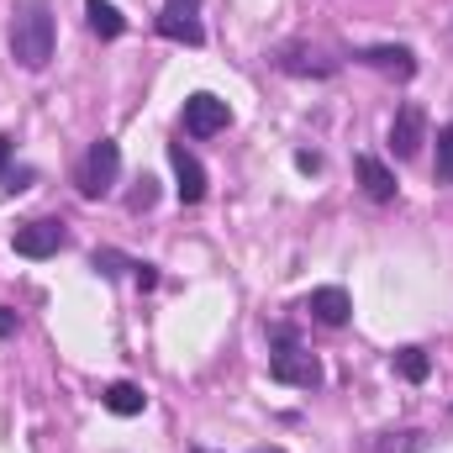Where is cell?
Masks as SVG:
<instances>
[{
  "instance_id": "cell-1",
  "label": "cell",
  "mask_w": 453,
  "mask_h": 453,
  "mask_svg": "<svg viewBox=\"0 0 453 453\" xmlns=\"http://www.w3.org/2000/svg\"><path fill=\"white\" fill-rule=\"evenodd\" d=\"M53 37H58V27H53V5L48 0H16L11 5V58L21 69H48Z\"/></svg>"
},
{
  "instance_id": "cell-2",
  "label": "cell",
  "mask_w": 453,
  "mask_h": 453,
  "mask_svg": "<svg viewBox=\"0 0 453 453\" xmlns=\"http://www.w3.org/2000/svg\"><path fill=\"white\" fill-rule=\"evenodd\" d=\"M116 169H121V148H116L111 137H101V142L85 153V164H80V196H85V201H101V196H111Z\"/></svg>"
},
{
  "instance_id": "cell-3",
  "label": "cell",
  "mask_w": 453,
  "mask_h": 453,
  "mask_svg": "<svg viewBox=\"0 0 453 453\" xmlns=\"http://www.w3.org/2000/svg\"><path fill=\"white\" fill-rule=\"evenodd\" d=\"M269 380L296 385V390H317V385H322V358L306 353V348H280V353L269 358Z\"/></svg>"
},
{
  "instance_id": "cell-4",
  "label": "cell",
  "mask_w": 453,
  "mask_h": 453,
  "mask_svg": "<svg viewBox=\"0 0 453 453\" xmlns=\"http://www.w3.org/2000/svg\"><path fill=\"white\" fill-rule=\"evenodd\" d=\"M158 32L169 42H185V48H201L206 42V27H201V0H164V16H158Z\"/></svg>"
},
{
  "instance_id": "cell-5",
  "label": "cell",
  "mask_w": 453,
  "mask_h": 453,
  "mask_svg": "<svg viewBox=\"0 0 453 453\" xmlns=\"http://www.w3.org/2000/svg\"><path fill=\"white\" fill-rule=\"evenodd\" d=\"M64 242H69V232H64V222H53V217L27 222V226H16V232H11V248H16L21 258H53Z\"/></svg>"
},
{
  "instance_id": "cell-6",
  "label": "cell",
  "mask_w": 453,
  "mask_h": 453,
  "mask_svg": "<svg viewBox=\"0 0 453 453\" xmlns=\"http://www.w3.org/2000/svg\"><path fill=\"white\" fill-rule=\"evenodd\" d=\"M422 142H427V111H422L417 101H406V106L395 111V121H390V153H395V158H417Z\"/></svg>"
},
{
  "instance_id": "cell-7",
  "label": "cell",
  "mask_w": 453,
  "mask_h": 453,
  "mask_svg": "<svg viewBox=\"0 0 453 453\" xmlns=\"http://www.w3.org/2000/svg\"><path fill=\"white\" fill-rule=\"evenodd\" d=\"M232 127V111H226V101H217V96H190L185 101V132L190 137H217V132H226Z\"/></svg>"
},
{
  "instance_id": "cell-8",
  "label": "cell",
  "mask_w": 453,
  "mask_h": 453,
  "mask_svg": "<svg viewBox=\"0 0 453 453\" xmlns=\"http://www.w3.org/2000/svg\"><path fill=\"white\" fill-rule=\"evenodd\" d=\"M169 164H174V180H180V185H174V190H180V201H185V206H196V201L206 196V169H201V158H196V153H185L180 142H169Z\"/></svg>"
},
{
  "instance_id": "cell-9",
  "label": "cell",
  "mask_w": 453,
  "mask_h": 453,
  "mask_svg": "<svg viewBox=\"0 0 453 453\" xmlns=\"http://www.w3.org/2000/svg\"><path fill=\"white\" fill-rule=\"evenodd\" d=\"M306 311H311L322 327H342V322L353 317V301H348V290H338V285H322V290L306 296Z\"/></svg>"
},
{
  "instance_id": "cell-10",
  "label": "cell",
  "mask_w": 453,
  "mask_h": 453,
  "mask_svg": "<svg viewBox=\"0 0 453 453\" xmlns=\"http://www.w3.org/2000/svg\"><path fill=\"white\" fill-rule=\"evenodd\" d=\"M358 64H369V69H380V74H395V80H411V74H417V58H411V48H395V42L364 48V53H358Z\"/></svg>"
},
{
  "instance_id": "cell-11",
  "label": "cell",
  "mask_w": 453,
  "mask_h": 453,
  "mask_svg": "<svg viewBox=\"0 0 453 453\" xmlns=\"http://www.w3.org/2000/svg\"><path fill=\"white\" fill-rule=\"evenodd\" d=\"M353 169H358V185H364V196H369V201H395V174H390L374 153H358V158H353Z\"/></svg>"
},
{
  "instance_id": "cell-12",
  "label": "cell",
  "mask_w": 453,
  "mask_h": 453,
  "mask_svg": "<svg viewBox=\"0 0 453 453\" xmlns=\"http://www.w3.org/2000/svg\"><path fill=\"white\" fill-rule=\"evenodd\" d=\"M101 401H106V411H111V417H137V411L148 406V395H142L137 385H127V380L106 385V395H101Z\"/></svg>"
},
{
  "instance_id": "cell-13",
  "label": "cell",
  "mask_w": 453,
  "mask_h": 453,
  "mask_svg": "<svg viewBox=\"0 0 453 453\" xmlns=\"http://www.w3.org/2000/svg\"><path fill=\"white\" fill-rule=\"evenodd\" d=\"M85 16H90V27H96L101 37H121V32H127V16L116 11L111 0H85Z\"/></svg>"
},
{
  "instance_id": "cell-14",
  "label": "cell",
  "mask_w": 453,
  "mask_h": 453,
  "mask_svg": "<svg viewBox=\"0 0 453 453\" xmlns=\"http://www.w3.org/2000/svg\"><path fill=\"white\" fill-rule=\"evenodd\" d=\"M395 374L411 380V385H422V380L433 374V358H427L422 348H401V353H395Z\"/></svg>"
},
{
  "instance_id": "cell-15",
  "label": "cell",
  "mask_w": 453,
  "mask_h": 453,
  "mask_svg": "<svg viewBox=\"0 0 453 453\" xmlns=\"http://www.w3.org/2000/svg\"><path fill=\"white\" fill-rule=\"evenodd\" d=\"M433 174H438V185H453V121L438 132V164H433Z\"/></svg>"
},
{
  "instance_id": "cell-16",
  "label": "cell",
  "mask_w": 453,
  "mask_h": 453,
  "mask_svg": "<svg viewBox=\"0 0 453 453\" xmlns=\"http://www.w3.org/2000/svg\"><path fill=\"white\" fill-rule=\"evenodd\" d=\"M411 449H422V433H395V438L380 443V453H411Z\"/></svg>"
},
{
  "instance_id": "cell-17",
  "label": "cell",
  "mask_w": 453,
  "mask_h": 453,
  "mask_svg": "<svg viewBox=\"0 0 453 453\" xmlns=\"http://www.w3.org/2000/svg\"><path fill=\"white\" fill-rule=\"evenodd\" d=\"M153 201H158V190H153V180H148V174H142V190H137V196H132V211H148V206H153Z\"/></svg>"
},
{
  "instance_id": "cell-18",
  "label": "cell",
  "mask_w": 453,
  "mask_h": 453,
  "mask_svg": "<svg viewBox=\"0 0 453 453\" xmlns=\"http://www.w3.org/2000/svg\"><path fill=\"white\" fill-rule=\"evenodd\" d=\"M132 280H137L142 290H153V285H158V274H153V264H132Z\"/></svg>"
},
{
  "instance_id": "cell-19",
  "label": "cell",
  "mask_w": 453,
  "mask_h": 453,
  "mask_svg": "<svg viewBox=\"0 0 453 453\" xmlns=\"http://www.w3.org/2000/svg\"><path fill=\"white\" fill-rule=\"evenodd\" d=\"M5 164H11V137L0 132V190H5V180H11V174H5Z\"/></svg>"
},
{
  "instance_id": "cell-20",
  "label": "cell",
  "mask_w": 453,
  "mask_h": 453,
  "mask_svg": "<svg viewBox=\"0 0 453 453\" xmlns=\"http://www.w3.org/2000/svg\"><path fill=\"white\" fill-rule=\"evenodd\" d=\"M296 169H306V174H317V169H322V158H317V153H296Z\"/></svg>"
},
{
  "instance_id": "cell-21",
  "label": "cell",
  "mask_w": 453,
  "mask_h": 453,
  "mask_svg": "<svg viewBox=\"0 0 453 453\" xmlns=\"http://www.w3.org/2000/svg\"><path fill=\"white\" fill-rule=\"evenodd\" d=\"M11 333H16V317H11V311L0 306V338H11Z\"/></svg>"
},
{
  "instance_id": "cell-22",
  "label": "cell",
  "mask_w": 453,
  "mask_h": 453,
  "mask_svg": "<svg viewBox=\"0 0 453 453\" xmlns=\"http://www.w3.org/2000/svg\"><path fill=\"white\" fill-rule=\"evenodd\" d=\"M269 453H274V449H269Z\"/></svg>"
}]
</instances>
